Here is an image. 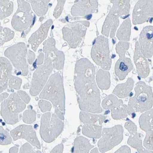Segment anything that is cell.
<instances>
[{"label": "cell", "mask_w": 153, "mask_h": 153, "mask_svg": "<svg viewBox=\"0 0 153 153\" xmlns=\"http://www.w3.org/2000/svg\"><path fill=\"white\" fill-rule=\"evenodd\" d=\"M95 75V68L88 59L82 58L76 62L74 85L79 107L82 110L88 111L93 108L95 90H98Z\"/></svg>", "instance_id": "1"}, {"label": "cell", "mask_w": 153, "mask_h": 153, "mask_svg": "<svg viewBox=\"0 0 153 153\" xmlns=\"http://www.w3.org/2000/svg\"><path fill=\"white\" fill-rule=\"evenodd\" d=\"M39 98L51 102L55 110L63 113L65 108V95L62 76L57 72L50 76L41 91Z\"/></svg>", "instance_id": "2"}, {"label": "cell", "mask_w": 153, "mask_h": 153, "mask_svg": "<svg viewBox=\"0 0 153 153\" xmlns=\"http://www.w3.org/2000/svg\"><path fill=\"white\" fill-rule=\"evenodd\" d=\"M64 126L63 122L55 113H45L41 117V137L46 143H51L62 133Z\"/></svg>", "instance_id": "3"}, {"label": "cell", "mask_w": 153, "mask_h": 153, "mask_svg": "<svg viewBox=\"0 0 153 153\" xmlns=\"http://www.w3.org/2000/svg\"><path fill=\"white\" fill-rule=\"evenodd\" d=\"M1 114L5 122L14 124L19 121V114L26 107V105L17 93L11 94L1 103Z\"/></svg>", "instance_id": "4"}, {"label": "cell", "mask_w": 153, "mask_h": 153, "mask_svg": "<svg viewBox=\"0 0 153 153\" xmlns=\"http://www.w3.org/2000/svg\"><path fill=\"white\" fill-rule=\"evenodd\" d=\"M54 65L52 60L45 56L44 63L38 67L34 72L31 81L30 93L32 96L39 95L47 82Z\"/></svg>", "instance_id": "5"}, {"label": "cell", "mask_w": 153, "mask_h": 153, "mask_svg": "<svg viewBox=\"0 0 153 153\" xmlns=\"http://www.w3.org/2000/svg\"><path fill=\"white\" fill-rule=\"evenodd\" d=\"M4 54L15 68L20 71V74L26 76L28 74V65L26 59L27 49L25 44L19 43L8 48Z\"/></svg>", "instance_id": "6"}, {"label": "cell", "mask_w": 153, "mask_h": 153, "mask_svg": "<svg viewBox=\"0 0 153 153\" xmlns=\"http://www.w3.org/2000/svg\"><path fill=\"white\" fill-rule=\"evenodd\" d=\"M91 57L97 65L105 70L110 69L111 61L110 58L108 40L103 36H98L95 41L91 53Z\"/></svg>", "instance_id": "7"}, {"label": "cell", "mask_w": 153, "mask_h": 153, "mask_svg": "<svg viewBox=\"0 0 153 153\" xmlns=\"http://www.w3.org/2000/svg\"><path fill=\"white\" fill-rule=\"evenodd\" d=\"M136 94L132 98L134 108L136 111L143 112L152 107L153 95L151 87L146 85L143 82H139L135 88Z\"/></svg>", "instance_id": "8"}, {"label": "cell", "mask_w": 153, "mask_h": 153, "mask_svg": "<svg viewBox=\"0 0 153 153\" xmlns=\"http://www.w3.org/2000/svg\"><path fill=\"white\" fill-rule=\"evenodd\" d=\"M18 8L12 19V26L18 31H24L30 26L33 21L32 12L27 1H18Z\"/></svg>", "instance_id": "9"}, {"label": "cell", "mask_w": 153, "mask_h": 153, "mask_svg": "<svg viewBox=\"0 0 153 153\" xmlns=\"http://www.w3.org/2000/svg\"><path fill=\"white\" fill-rule=\"evenodd\" d=\"M89 23L87 21L75 22L67 25L62 29L64 39L72 48L78 45L85 35Z\"/></svg>", "instance_id": "10"}, {"label": "cell", "mask_w": 153, "mask_h": 153, "mask_svg": "<svg viewBox=\"0 0 153 153\" xmlns=\"http://www.w3.org/2000/svg\"><path fill=\"white\" fill-rule=\"evenodd\" d=\"M117 46V53L120 55V58L116 62L115 72L120 80L125 78L128 74L133 69V66L130 59L125 57L127 47L125 42H120Z\"/></svg>", "instance_id": "11"}, {"label": "cell", "mask_w": 153, "mask_h": 153, "mask_svg": "<svg viewBox=\"0 0 153 153\" xmlns=\"http://www.w3.org/2000/svg\"><path fill=\"white\" fill-rule=\"evenodd\" d=\"M10 134L15 141L19 139H24L32 146L38 149H41L40 143L36 132L31 126L26 124L19 125L11 131Z\"/></svg>", "instance_id": "12"}, {"label": "cell", "mask_w": 153, "mask_h": 153, "mask_svg": "<svg viewBox=\"0 0 153 153\" xmlns=\"http://www.w3.org/2000/svg\"><path fill=\"white\" fill-rule=\"evenodd\" d=\"M153 16V1H139L134 8L132 20L134 24H142Z\"/></svg>", "instance_id": "13"}, {"label": "cell", "mask_w": 153, "mask_h": 153, "mask_svg": "<svg viewBox=\"0 0 153 153\" xmlns=\"http://www.w3.org/2000/svg\"><path fill=\"white\" fill-rule=\"evenodd\" d=\"M43 52L52 61L54 68L57 70L63 68L65 55L62 52L57 50L55 47V41L51 38L44 43Z\"/></svg>", "instance_id": "14"}, {"label": "cell", "mask_w": 153, "mask_h": 153, "mask_svg": "<svg viewBox=\"0 0 153 153\" xmlns=\"http://www.w3.org/2000/svg\"><path fill=\"white\" fill-rule=\"evenodd\" d=\"M139 44L143 55L151 58L153 55V26H148L143 29L140 34Z\"/></svg>", "instance_id": "15"}, {"label": "cell", "mask_w": 153, "mask_h": 153, "mask_svg": "<svg viewBox=\"0 0 153 153\" xmlns=\"http://www.w3.org/2000/svg\"><path fill=\"white\" fill-rule=\"evenodd\" d=\"M52 24V20L51 19L48 20L42 24L29 38V43L31 45V48L34 51H36L39 45L47 37L49 29Z\"/></svg>", "instance_id": "16"}, {"label": "cell", "mask_w": 153, "mask_h": 153, "mask_svg": "<svg viewBox=\"0 0 153 153\" xmlns=\"http://www.w3.org/2000/svg\"><path fill=\"white\" fill-rule=\"evenodd\" d=\"M97 1H78L73 5L71 13L74 16H83L94 13L97 8Z\"/></svg>", "instance_id": "17"}, {"label": "cell", "mask_w": 153, "mask_h": 153, "mask_svg": "<svg viewBox=\"0 0 153 153\" xmlns=\"http://www.w3.org/2000/svg\"><path fill=\"white\" fill-rule=\"evenodd\" d=\"M146 57L142 53L139 43L137 42L134 54V61L136 65L138 73L143 78L147 77L150 72L148 63Z\"/></svg>", "instance_id": "18"}, {"label": "cell", "mask_w": 153, "mask_h": 153, "mask_svg": "<svg viewBox=\"0 0 153 153\" xmlns=\"http://www.w3.org/2000/svg\"><path fill=\"white\" fill-rule=\"evenodd\" d=\"M12 67L11 64L7 59L1 57V82L0 92L2 93L8 86V82L11 75Z\"/></svg>", "instance_id": "19"}, {"label": "cell", "mask_w": 153, "mask_h": 153, "mask_svg": "<svg viewBox=\"0 0 153 153\" xmlns=\"http://www.w3.org/2000/svg\"><path fill=\"white\" fill-rule=\"evenodd\" d=\"M147 117V126L145 130L147 134L144 140V146L147 148L153 150V109L145 113Z\"/></svg>", "instance_id": "20"}, {"label": "cell", "mask_w": 153, "mask_h": 153, "mask_svg": "<svg viewBox=\"0 0 153 153\" xmlns=\"http://www.w3.org/2000/svg\"><path fill=\"white\" fill-rule=\"evenodd\" d=\"M94 146L91 145L88 139L80 136L75 139L73 153H89Z\"/></svg>", "instance_id": "21"}, {"label": "cell", "mask_w": 153, "mask_h": 153, "mask_svg": "<svg viewBox=\"0 0 153 153\" xmlns=\"http://www.w3.org/2000/svg\"><path fill=\"white\" fill-rule=\"evenodd\" d=\"M114 5L110 13L117 14V16L126 15L129 13L130 9L129 1H113Z\"/></svg>", "instance_id": "22"}, {"label": "cell", "mask_w": 153, "mask_h": 153, "mask_svg": "<svg viewBox=\"0 0 153 153\" xmlns=\"http://www.w3.org/2000/svg\"><path fill=\"white\" fill-rule=\"evenodd\" d=\"M31 3L32 8L34 12L38 16H44L46 14L48 9V4L50 1H28Z\"/></svg>", "instance_id": "23"}, {"label": "cell", "mask_w": 153, "mask_h": 153, "mask_svg": "<svg viewBox=\"0 0 153 153\" xmlns=\"http://www.w3.org/2000/svg\"><path fill=\"white\" fill-rule=\"evenodd\" d=\"M131 21L129 19L124 21L118 30L117 36L120 40L129 41L131 34Z\"/></svg>", "instance_id": "24"}, {"label": "cell", "mask_w": 153, "mask_h": 153, "mask_svg": "<svg viewBox=\"0 0 153 153\" xmlns=\"http://www.w3.org/2000/svg\"><path fill=\"white\" fill-rule=\"evenodd\" d=\"M1 20L5 19L12 14L13 11V3L10 1H0Z\"/></svg>", "instance_id": "25"}, {"label": "cell", "mask_w": 153, "mask_h": 153, "mask_svg": "<svg viewBox=\"0 0 153 153\" xmlns=\"http://www.w3.org/2000/svg\"><path fill=\"white\" fill-rule=\"evenodd\" d=\"M14 36V32L7 28H1V45L2 46L5 42L13 39Z\"/></svg>", "instance_id": "26"}, {"label": "cell", "mask_w": 153, "mask_h": 153, "mask_svg": "<svg viewBox=\"0 0 153 153\" xmlns=\"http://www.w3.org/2000/svg\"><path fill=\"white\" fill-rule=\"evenodd\" d=\"M36 119V112L32 109H28L24 111L23 116V120L27 124H32Z\"/></svg>", "instance_id": "27"}, {"label": "cell", "mask_w": 153, "mask_h": 153, "mask_svg": "<svg viewBox=\"0 0 153 153\" xmlns=\"http://www.w3.org/2000/svg\"><path fill=\"white\" fill-rule=\"evenodd\" d=\"M0 143L2 145H7L12 142V137L9 133L2 126L0 127Z\"/></svg>", "instance_id": "28"}, {"label": "cell", "mask_w": 153, "mask_h": 153, "mask_svg": "<svg viewBox=\"0 0 153 153\" xmlns=\"http://www.w3.org/2000/svg\"><path fill=\"white\" fill-rule=\"evenodd\" d=\"M22 79L17 76H12L9 81L10 88L16 90H19L21 87Z\"/></svg>", "instance_id": "29"}, {"label": "cell", "mask_w": 153, "mask_h": 153, "mask_svg": "<svg viewBox=\"0 0 153 153\" xmlns=\"http://www.w3.org/2000/svg\"><path fill=\"white\" fill-rule=\"evenodd\" d=\"M19 153H42L40 151H35L32 146L28 143H24L20 149Z\"/></svg>", "instance_id": "30"}, {"label": "cell", "mask_w": 153, "mask_h": 153, "mask_svg": "<svg viewBox=\"0 0 153 153\" xmlns=\"http://www.w3.org/2000/svg\"><path fill=\"white\" fill-rule=\"evenodd\" d=\"M38 106L42 112L50 111L52 108L51 103L45 100H39L38 102Z\"/></svg>", "instance_id": "31"}, {"label": "cell", "mask_w": 153, "mask_h": 153, "mask_svg": "<svg viewBox=\"0 0 153 153\" xmlns=\"http://www.w3.org/2000/svg\"><path fill=\"white\" fill-rule=\"evenodd\" d=\"M65 1H58L56 7L54 9V16L56 18L59 17L62 13L64 5L65 4Z\"/></svg>", "instance_id": "32"}, {"label": "cell", "mask_w": 153, "mask_h": 153, "mask_svg": "<svg viewBox=\"0 0 153 153\" xmlns=\"http://www.w3.org/2000/svg\"><path fill=\"white\" fill-rule=\"evenodd\" d=\"M20 98L25 103L28 104L30 101L31 98L28 94L24 91H19L17 92Z\"/></svg>", "instance_id": "33"}, {"label": "cell", "mask_w": 153, "mask_h": 153, "mask_svg": "<svg viewBox=\"0 0 153 153\" xmlns=\"http://www.w3.org/2000/svg\"><path fill=\"white\" fill-rule=\"evenodd\" d=\"M63 149V145L61 143L54 147L50 153H62Z\"/></svg>", "instance_id": "34"}, {"label": "cell", "mask_w": 153, "mask_h": 153, "mask_svg": "<svg viewBox=\"0 0 153 153\" xmlns=\"http://www.w3.org/2000/svg\"><path fill=\"white\" fill-rule=\"evenodd\" d=\"M35 54L31 51H29L28 53V62L30 64H31L33 62L35 59Z\"/></svg>", "instance_id": "35"}, {"label": "cell", "mask_w": 153, "mask_h": 153, "mask_svg": "<svg viewBox=\"0 0 153 153\" xmlns=\"http://www.w3.org/2000/svg\"><path fill=\"white\" fill-rule=\"evenodd\" d=\"M44 54L43 53H41L38 57V65H42L43 62Z\"/></svg>", "instance_id": "36"}, {"label": "cell", "mask_w": 153, "mask_h": 153, "mask_svg": "<svg viewBox=\"0 0 153 153\" xmlns=\"http://www.w3.org/2000/svg\"><path fill=\"white\" fill-rule=\"evenodd\" d=\"M9 94L5 92L3 93H1V96H0V99H1V102H2V101L5 100L9 96Z\"/></svg>", "instance_id": "37"}, {"label": "cell", "mask_w": 153, "mask_h": 153, "mask_svg": "<svg viewBox=\"0 0 153 153\" xmlns=\"http://www.w3.org/2000/svg\"><path fill=\"white\" fill-rule=\"evenodd\" d=\"M121 148H122L120 149L118 151L116 152L115 153H131L130 150V149L128 148V147L127 148L126 152H123V147H121Z\"/></svg>", "instance_id": "38"}, {"label": "cell", "mask_w": 153, "mask_h": 153, "mask_svg": "<svg viewBox=\"0 0 153 153\" xmlns=\"http://www.w3.org/2000/svg\"><path fill=\"white\" fill-rule=\"evenodd\" d=\"M18 151V148L16 146H14L10 149V153H17Z\"/></svg>", "instance_id": "39"}]
</instances>
